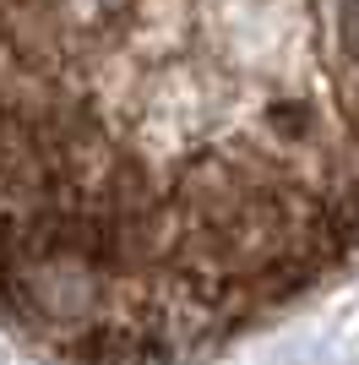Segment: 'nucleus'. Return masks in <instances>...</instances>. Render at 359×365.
I'll return each mask as SVG.
<instances>
[{
	"instance_id": "f257e3e1",
	"label": "nucleus",
	"mask_w": 359,
	"mask_h": 365,
	"mask_svg": "<svg viewBox=\"0 0 359 365\" xmlns=\"http://www.w3.org/2000/svg\"><path fill=\"white\" fill-rule=\"evenodd\" d=\"M354 245V0H0V322L175 365Z\"/></svg>"
}]
</instances>
